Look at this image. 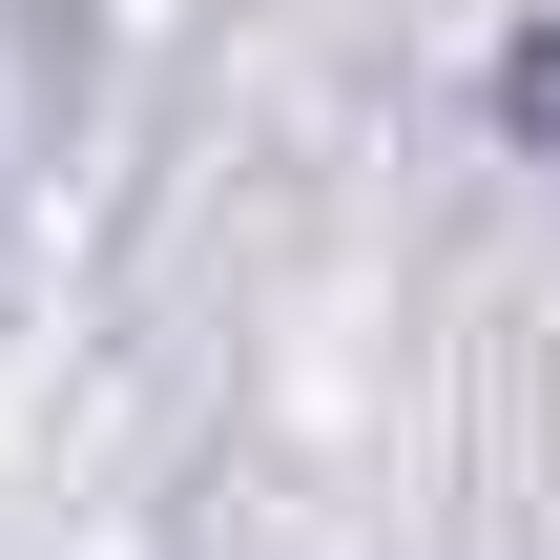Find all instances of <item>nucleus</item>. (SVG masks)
Listing matches in <instances>:
<instances>
[{
	"label": "nucleus",
	"mask_w": 560,
	"mask_h": 560,
	"mask_svg": "<svg viewBox=\"0 0 560 560\" xmlns=\"http://www.w3.org/2000/svg\"><path fill=\"white\" fill-rule=\"evenodd\" d=\"M499 125L560 166V21H520V42H499Z\"/></svg>",
	"instance_id": "1"
}]
</instances>
